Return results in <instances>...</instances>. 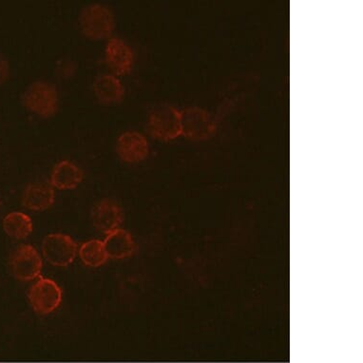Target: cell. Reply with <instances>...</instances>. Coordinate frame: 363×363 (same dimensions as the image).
I'll return each mask as SVG.
<instances>
[{"instance_id":"cell-14","label":"cell","mask_w":363,"mask_h":363,"mask_svg":"<svg viewBox=\"0 0 363 363\" xmlns=\"http://www.w3.org/2000/svg\"><path fill=\"white\" fill-rule=\"evenodd\" d=\"M94 91L96 99L105 105L118 104L125 97L124 86L114 75L97 77L94 82Z\"/></svg>"},{"instance_id":"cell-7","label":"cell","mask_w":363,"mask_h":363,"mask_svg":"<svg viewBox=\"0 0 363 363\" xmlns=\"http://www.w3.org/2000/svg\"><path fill=\"white\" fill-rule=\"evenodd\" d=\"M43 262L38 251L30 245H22L10 257V269L13 277L21 281L35 280L41 274Z\"/></svg>"},{"instance_id":"cell-10","label":"cell","mask_w":363,"mask_h":363,"mask_svg":"<svg viewBox=\"0 0 363 363\" xmlns=\"http://www.w3.org/2000/svg\"><path fill=\"white\" fill-rule=\"evenodd\" d=\"M106 62L113 72L125 75L133 71L134 52L130 45L120 38H111L105 52Z\"/></svg>"},{"instance_id":"cell-5","label":"cell","mask_w":363,"mask_h":363,"mask_svg":"<svg viewBox=\"0 0 363 363\" xmlns=\"http://www.w3.org/2000/svg\"><path fill=\"white\" fill-rule=\"evenodd\" d=\"M216 125L203 108L191 107L181 111L182 135L194 141L206 140L215 133Z\"/></svg>"},{"instance_id":"cell-1","label":"cell","mask_w":363,"mask_h":363,"mask_svg":"<svg viewBox=\"0 0 363 363\" xmlns=\"http://www.w3.org/2000/svg\"><path fill=\"white\" fill-rule=\"evenodd\" d=\"M22 104L30 113L50 118L57 113L60 106L57 89L48 81H35L25 89Z\"/></svg>"},{"instance_id":"cell-11","label":"cell","mask_w":363,"mask_h":363,"mask_svg":"<svg viewBox=\"0 0 363 363\" xmlns=\"http://www.w3.org/2000/svg\"><path fill=\"white\" fill-rule=\"evenodd\" d=\"M55 201L54 189L44 183L30 184L22 194V205L30 211H46L54 206Z\"/></svg>"},{"instance_id":"cell-8","label":"cell","mask_w":363,"mask_h":363,"mask_svg":"<svg viewBox=\"0 0 363 363\" xmlns=\"http://www.w3.org/2000/svg\"><path fill=\"white\" fill-rule=\"evenodd\" d=\"M116 152L125 163H139L149 156V142L143 134L138 131H127L117 139Z\"/></svg>"},{"instance_id":"cell-17","label":"cell","mask_w":363,"mask_h":363,"mask_svg":"<svg viewBox=\"0 0 363 363\" xmlns=\"http://www.w3.org/2000/svg\"><path fill=\"white\" fill-rule=\"evenodd\" d=\"M10 77L9 62L4 55H0V85L4 84Z\"/></svg>"},{"instance_id":"cell-13","label":"cell","mask_w":363,"mask_h":363,"mask_svg":"<svg viewBox=\"0 0 363 363\" xmlns=\"http://www.w3.org/2000/svg\"><path fill=\"white\" fill-rule=\"evenodd\" d=\"M84 173L71 161H61L52 169L50 183L60 191H71L82 183Z\"/></svg>"},{"instance_id":"cell-6","label":"cell","mask_w":363,"mask_h":363,"mask_svg":"<svg viewBox=\"0 0 363 363\" xmlns=\"http://www.w3.org/2000/svg\"><path fill=\"white\" fill-rule=\"evenodd\" d=\"M77 250V242L66 234H49L42 242V252L45 259L55 267H68L74 261Z\"/></svg>"},{"instance_id":"cell-12","label":"cell","mask_w":363,"mask_h":363,"mask_svg":"<svg viewBox=\"0 0 363 363\" xmlns=\"http://www.w3.org/2000/svg\"><path fill=\"white\" fill-rule=\"evenodd\" d=\"M104 242L108 259H124L130 258L138 250V245L133 237L125 230L111 231L106 237Z\"/></svg>"},{"instance_id":"cell-9","label":"cell","mask_w":363,"mask_h":363,"mask_svg":"<svg viewBox=\"0 0 363 363\" xmlns=\"http://www.w3.org/2000/svg\"><path fill=\"white\" fill-rule=\"evenodd\" d=\"M91 218L96 230L108 234L118 230L124 222V212L121 206L114 201L104 199L94 206Z\"/></svg>"},{"instance_id":"cell-3","label":"cell","mask_w":363,"mask_h":363,"mask_svg":"<svg viewBox=\"0 0 363 363\" xmlns=\"http://www.w3.org/2000/svg\"><path fill=\"white\" fill-rule=\"evenodd\" d=\"M147 130L158 140H174L182 135L181 111L170 105H160L153 108L147 119Z\"/></svg>"},{"instance_id":"cell-2","label":"cell","mask_w":363,"mask_h":363,"mask_svg":"<svg viewBox=\"0 0 363 363\" xmlns=\"http://www.w3.org/2000/svg\"><path fill=\"white\" fill-rule=\"evenodd\" d=\"M81 32L91 40H103L113 35L116 19L110 8L102 4L88 5L79 15Z\"/></svg>"},{"instance_id":"cell-15","label":"cell","mask_w":363,"mask_h":363,"mask_svg":"<svg viewBox=\"0 0 363 363\" xmlns=\"http://www.w3.org/2000/svg\"><path fill=\"white\" fill-rule=\"evenodd\" d=\"M4 228L8 236L16 240H24L33 233V220L22 212H11L4 217Z\"/></svg>"},{"instance_id":"cell-4","label":"cell","mask_w":363,"mask_h":363,"mask_svg":"<svg viewBox=\"0 0 363 363\" xmlns=\"http://www.w3.org/2000/svg\"><path fill=\"white\" fill-rule=\"evenodd\" d=\"M28 298L36 314H51L60 307L62 301V290L51 279L40 277L30 286Z\"/></svg>"},{"instance_id":"cell-16","label":"cell","mask_w":363,"mask_h":363,"mask_svg":"<svg viewBox=\"0 0 363 363\" xmlns=\"http://www.w3.org/2000/svg\"><path fill=\"white\" fill-rule=\"evenodd\" d=\"M79 257L84 264L94 268L102 267L108 259L104 242L97 239L84 242L79 250Z\"/></svg>"}]
</instances>
